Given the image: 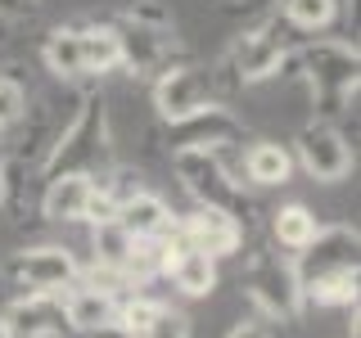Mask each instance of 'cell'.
Returning <instances> with one entry per match:
<instances>
[{
	"label": "cell",
	"instance_id": "cell-11",
	"mask_svg": "<svg viewBox=\"0 0 361 338\" xmlns=\"http://www.w3.org/2000/svg\"><path fill=\"white\" fill-rule=\"evenodd\" d=\"M180 239L195 248V253L231 257L235 248L244 244V221L235 217V212H221V208H195L180 221Z\"/></svg>",
	"mask_w": 361,
	"mask_h": 338
},
{
	"label": "cell",
	"instance_id": "cell-28",
	"mask_svg": "<svg viewBox=\"0 0 361 338\" xmlns=\"http://www.w3.org/2000/svg\"><path fill=\"white\" fill-rule=\"evenodd\" d=\"M86 338H131L127 330H118V325H109V330H99V334H86Z\"/></svg>",
	"mask_w": 361,
	"mask_h": 338
},
{
	"label": "cell",
	"instance_id": "cell-1",
	"mask_svg": "<svg viewBox=\"0 0 361 338\" xmlns=\"http://www.w3.org/2000/svg\"><path fill=\"white\" fill-rule=\"evenodd\" d=\"M104 144H109V113H104V99L90 95V99H82V108L63 122V131H59V140H54L50 158H45L41 176L50 180V176L82 172V176L95 180L99 163H104V154H109Z\"/></svg>",
	"mask_w": 361,
	"mask_h": 338
},
{
	"label": "cell",
	"instance_id": "cell-23",
	"mask_svg": "<svg viewBox=\"0 0 361 338\" xmlns=\"http://www.w3.org/2000/svg\"><path fill=\"white\" fill-rule=\"evenodd\" d=\"M280 14L298 32H321L338 14V0H280Z\"/></svg>",
	"mask_w": 361,
	"mask_h": 338
},
{
	"label": "cell",
	"instance_id": "cell-30",
	"mask_svg": "<svg viewBox=\"0 0 361 338\" xmlns=\"http://www.w3.org/2000/svg\"><path fill=\"white\" fill-rule=\"evenodd\" d=\"M0 338H9V330H5V320H0Z\"/></svg>",
	"mask_w": 361,
	"mask_h": 338
},
{
	"label": "cell",
	"instance_id": "cell-7",
	"mask_svg": "<svg viewBox=\"0 0 361 338\" xmlns=\"http://www.w3.org/2000/svg\"><path fill=\"white\" fill-rule=\"evenodd\" d=\"M212 104V77L195 63H167L154 77V108L163 113V122H176L185 113H199Z\"/></svg>",
	"mask_w": 361,
	"mask_h": 338
},
{
	"label": "cell",
	"instance_id": "cell-17",
	"mask_svg": "<svg viewBox=\"0 0 361 338\" xmlns=\"http://www.w3.org/2000/svg\"><path fill=\"white\" fill-rule=\"evenodd\" d=\"M289 172H293V154L280 140H257L253 149L244 154V176L253 180L257 189L289 185Z\"/></svg>",
	"mask_w": 361,
	"mask_h": 338
},
{
	"label": "cell",
	"instance_id": "cell-24",
	"mask_svg": "<svg viewBox=\"0 0 361 338\" xmlns=\"http://www.w3.org/2000/svg\"><path fill=\"white\" fill-rule=\"evenodd\" d=\"M23 118H27V90L14 77H0V131L18 127Z\"/></svg>",
	"mask_w": 361,
	"mask_h": 338
},
{
	"label": "cell",
	"instance_id": "cell-4",
	"mask_svg": "<svg viewBox=\"0 0 361 338\" xmlns=\"http://www.w3.org/2000/svg\"><path fill=\"white\" fill-rule=\"evenodd\" d=\"M248 302L267 315V320H293L302 307V284L289 257L262 253L248 266Z\"/></svg>",
	"mask_w": 361,
	"mask_h": 338
},
{
	"label": "cell",
	"instance_id": "cell-13",
	"mask_svg": "<svg viewBox=\"0 0 361 338\" xmlns=\"http://www.w3.org/2000/svg\"><path fill=\"white\" fill-rule=\"evenodd\" d=\"M59 298H63L68 330H77V334H99V330H109V325H118L122 302L113 298V289H104V284H82V280H77Z\"/></svg>",
	"mask_w": 361,
	"mask_h": 338
},
{
	"label": "cell",
	"instance_id": "cell-18",
	"mask_svg": "<svg viewBox=\"0 0 361 338\" xmlns=\"http://www.w3.org/2000/svg\"><path fill=\"white\" fill-rule=\"evenodd\" d=\"M82 37V77H99V73H113L122 68V45H118V27H77Z\"/></svg>",
	"mask_w": 361,
	"mask_h": 338
},
{
	"label": "cell",
	"instance_id": "cell-9",
	"mask_svg": "<svg viewBox=\"0 0 361 338\" xmlns=\"http://www.w3.org/2000/svg\"><path fill=\"white\" fill-rule=\"evenodd\" d=\"M240 131L244 127H240L235 113L208 104L199 113H185V118L167 122V149L172 154H180V149H221V144H231Z\"/></svg>",
	"mask_w": 361,
	"mask_h": 338
},
{
	"label": "cell",
	"instance_id": "cell-29",
	"mask_svg": "<svg viewBox=\"0 0 361 338\" xmlns=\"http://www.w3.org/2000/svg\"><path fill=\"white\" fill-rule=\"evenodd\" d=\"M5 163H9V154L0 149V189H5Z\"/></svg>",
	"mask_w": 361,
	"mask_h": 338
},
{
	"label": "cell",
	"instance_id": "cell-22",
	"mask_svg": "<svg viewBox=\"0 0 361 338\" xmlns=\"http://www.w3.org/2000/svg\"><path fill=\"white\" fill-rule=\"evenodd\" d=\"M131 234L122 230L118 221H99L95 225V262L104 266V270H118L122 275V266H127V257H131Z\"/></svg>",
	"mask_w": 361,
	"mask_h": 338
},
{
	"label": "cell",
	"instance_id": "cell-25",
	"mask_svg": "<svg viewBox=\"0 0 361 338\" xmlns=\"http://www.w3.org/2000/svg\"><path fill=\"white\" fill-rule=\"evenodd\" d=\"M145 338H195V330H190V320L180 311L158 307V315H154V325H149V334H145Z\"/></svg>",
	"mask_w": 361,
	"mask_h": 338
},
{
	"label": "cell",
	"instance_id": "cell-3",
	"mask_svg": "<svg viewBox=\"0 0 361 338\" xmlns=\"http://www.w3.org/2000/svg\"><path fill=\"white\" fill-rule=\"evenodd\" d=\"M172 172L180 176V189L199 208H221V212H244V189L231 180L217 149H180L172 154Z\"/></svg>",
	"mask_w": 361,
	"mask_h": 338
},
{
	"label": "cell",
	"instance_id": "cell-27",
	"mask_svg": "<svg viewBox=\"0 0 361 338\" xmlns=\"http://www.w3.org/2000/svg\"><path fill=\"white\" fill-rule=\"evenodd\" d=\"M32 9V0H0V14L5 18H18V14H27Z\"/></svg>",
	"mask_w": 361,
	"mask_h": 338
},
{
	"label": "cell",
	"instance_id": "cell-21",
	"mask_svg": "<svg viewBox=\"0 0 361 338\" xmlns=\"http://www.w3.org/2000/svg\"><path fill=\"white\" fill-rule=\"evenodd\" d=\"M41 54L54 77H82V37H77V27H54L45 37Z\"/></svg>",
	"mask_w": 361,
	"mask_h": 338
},
{
	"label": "cell",
	"instance_id": "cell-8",
	"mask_svg": "<svg viewBox=\"0 0 361 338\" xmlns=\"http://www.w3.org/2000/svg\"><path fill=\"white\" fill-rule=\"evenodd\" d=\"M293 149H298V163H302V172H307L312 180L334 185V180H343L348 172H353V149H348V140L330 127V122L302 127L298 140H293Z\"/></svg>",
	"mask_w": 361,
	"mask_h": 338
},
{
	"label": "cell",
	"instance_id": "cell-14",
	"mask_svg": "<svg viewBox=\"0 0 361 338\" xmlns=\"http://www.w3.org/2000/svg\"><path fill=\"white\" fill-rule=\"evenodd\" d=\"M113 221H118L131 239H154V234H163L167 225H172V212H167V203L158 199V194H149V189H135L131 199L118 203Z\"/></svg>",
	"mask_w": 361,
	"mask_h": 338
},
{
	"label": "cell",
	"instance_id": "cell-16",
	"mask_svg": "<svg viewBox=\"0 0 361 338\" xmlns=\"http://www.w3.org/2000/svg\"><path fill=\"white\" fill-rule=\"evenodd\" d=\"M163 275L172 280V284L185 293V298H208V293L217 289V257L195 253V248H180L172 262H167Z\"/></svg>",
	"mask_w": 361,
	"mask_h": 338
},
{
	"label": "cell",
	"instance_id": "cell-2",
	"mask_svg": "<svg viewBox=\"0 0 361 338\" xmlns=\"http://www.w3.org/2000/svg\"><path fill=\"white\" fill-rule=\"evenodd\" d=\"M280 73L302 77V82L312 86V95L321 99L325 108H334L357 90V45H348V41L298 45V50L285 54V68H280Z\"/></svg>",
	"mask_w": 361,
	"mask_h": 338
},
{
	"label": "cell",
	"instance_id": "cell-15",
	"mask_svg": "<svg viewBox=\"0 0 361 338\" xmlns=\"http://www.w3.org/2000/svg\"><path fill=\"white\" fill-rule=\"evenodd\" d=\"M90 185H95V180L82 176V172L50 176V180H45V194H41V212L50 221H82L86 199H90Z\"/></svg>",
	"mask_w": 361,
	"mask_h": 338
},
{
	"label": "cell",
	"instance_id": "cell-5",
	"mask_svg": "<svg viewBox=\"0 0 361 338\" xmlns=\"http://www.w3.org/2000/svg\"><path fill=\"white\" fill-rule=\"evenodd\" d=\"M9 275L27 293H68L82 280V266H77V257L68 253V248L41 244V248H27V253H14Z\"/></svg>",
	"mask_w": 361,
	"mask_h": 338
},
{
	"label": "cell",
	"instance_id": "cell-10",
	"mask_svg": "<svg viewBox=\"0 0 361 338\" xmlns=\"http://www.w3.org/2000/svg\"><path fill=\"white\" fill-rule=\"evenodd\" d=\"M357 266V230L348 225H321L316 239L293 253V270H298V284H307L316 275H330V270H348Z\"/></svg>",
	"mask_w": 361,
	"mask_h": 338
},
{
	"label": "cell",
	"instance_id": "cell-12",
	"mask_svg": "<svg viewBox=\"0 0 361 338\" xmlns=\"http://www.w3.org/2000/svg\"><path fill=\"white\" fill-rule=\"evenodd\" d=\"M0 320H5L9 338H63L68 334V315H63L59 293H27Z\"/></svg>",
	"mask_w": 361,
	"mask_h": 338
},
{
	"label": "cell",
	"instance_id": "cell-26",
	"mask_svg": "<svg viewBox=\"0 0 361 338\" xmlns=\"http://www.w3.org/2000/svg\"><path fill=\"white\" fill-rule=\"evenodd\" d=\"M226 338H271V334H267V325H257V320H240Z\"/></svg>",
	"mask_w": 361,
	"mask_h": 338
},
{
	"label": "cell",
	"instance_id": "cell-20",
	"mask_svg": "<svg viewBox=\"0 0 361 338\" xmlns=\"http://www.w3.org/2000/svg\"><path fill=\"white\" fill-rule=\"evenodd\" d=\"M302 302H316V307H357V266L307 280L302 284Z\"/></svg>",
	"mask_w": 361,
	"mask_h": 338
},
{
	"label": "cell",
	"instance_id": "cell-6",
	"mask_svg": "<svg viewBox=\"0 0 361 338\" xmlns=\"http://www.w3.org/2000/svg\"><path fill=\"white\" fill-rule=\"evenodd\" d=\"M285 54H289L285 27H280V23H262V27L244 32V37L231 45L226 63H231V73L240 77V82H267V77H280Z\"/></svg>",
	"mask_w": 361,
	"mask_h": 338
},
{
	"label": "cell",
	"instance_id": "cell-19",
	"mask_svg": "<svg viewBox=\"0 0 361 338\" xmlns=\"http://www.w3.org/2000/svg\"><path fill=\"white\" fill-rule=\"evenodd\" d=\"M316 230H321V221H316V212L302 208V203H289V208H280L276 221H271V234H276V244L289 248V253H302V248L316 239Z\"/></svg>",
	"mask_w": 361,
	"mask_h": 338
}]
</instances>
